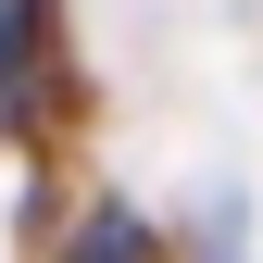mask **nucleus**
<instances>
[{
  "instance_id": "f257e3e1",
  "label": "nucleus",
  "mask_w": 263,
  "mask_h": 263,
  "mask_svg": "<svg viewBox=\"0 0 263 263\" xmlns=\"http://www.w3.org/2000/svg\"><path fill=\"white\" fill-rule=\"evenodd\" d=\"M63 263H151L138 201H88V213H76V238H63Z\"/></svg>"
}]
</instances>
